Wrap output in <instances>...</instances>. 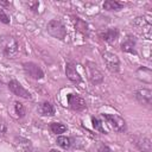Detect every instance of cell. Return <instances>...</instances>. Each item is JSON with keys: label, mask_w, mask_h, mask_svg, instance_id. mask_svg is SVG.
Wrapping results in <instances>:
<instances>
[{"label": "cell", "mask_w": 152, "mask_h": 152, "mask_svg": "<svg viewBox=\"0 0 152 152\" xmlns=\"http://www.w3.org/2000/svg\"><path fill=\"white\" fill-rule=\"evenodd\" d=\"M0 46L4 56L7 58H14L18 55V51H19L18 43L10 34H4L0 37Z\"/></svg>", "instance_id": "obj_1"}, {"label": "cell", "mask_w": 152, "mask_h": 152, "mask_svg": "<svg viewBox=\"0 0 152 152\" xmlns=\"http://www.w3.org/2000/svg\"><path fill=\"white\" fill-rule=\"evenodd\" d=\"M84 70L87 72L88 80L93 84L96 86V84H100L103 82V74L94 62H90V61L86 62L84 63Z\"/></svg>", "instance_id": "obj_2"}, {"label": "cell", "mask_w": 152, "mask_h": 152, "mask_svg": "<svg viewBox=\"0 0 152 152\" xmlns=\"http://www.w3.org/2000/svg\"><path fill=\"white\" fill-rule=\"evenodd\" d=\"M46 30H48L49 34L52 36L56 39L63 40L66 37V28H65V26L63 25L62 21H59L57 19L50 20L48 23V25H46Z\"/></svg>", "instance_id": "obj_3"}, {"label": "cell", "mask_w": 152, "mask_h": 152, "mask_svg": "<svg viewBox=\"0 0 152 152\" xmlns=\"http://www.w3.org/2000/svg\"><path fill=\"white\" fill-rule=\"evenodd\" d=\"M102 116L114 131H116V132L126 131V122L121 116H119L116 114H102Z\"/></svg>", "instance_id": "obj_4"}, {"label": "cell", "mask_w": 152, "mask_h": 152, "mask_svg": "<svg viewBox=\"0 0 152 152\" xmlns=\"http://www.w3.org/2000/svg\"><path fill=\"white\" fill-rule=\"evenodd\" d=\"M102 59H103L107 69L110 72H119V70H120V61H119V57L115 53L109 52V51H104L102 53Z\"/></svg>", "instance_id": "obj_5"}, {"label": "cell", "mask_w": 152, "mask_h": 152, "mask_svg": "<svg viewBox=\"0 0 152 152\" xmlns=\"http://www.w3.org/2000/svg\"><path fill=\"white\" fill-rule=\"evenodd\" d=\"M66 101H68V106L72 110H76V112H82L87 107L86 100L83 97H81L80 95H77V94H72V93L68 94L66 95Z\"/></svg>", "instance_id": "obj_6"}, {"label": "cell", "mask_w": 152, "mask_h": 152, "mask_svg": "<svg viewBox=\"0 0 152 152\" xmlns=\"http://www.w3.org/2000/svg\"><path fill=\"white\" fill-rule=\"evenodd\" d=\"M23 68H24L25 72L33 80H42L44 77V71L34 62H25V63H23Z\"/></svg>", "instance_id": "obj_7"}, {"label": "cell", "mask_w": 152, "mask_h": 152, "mask_svg": "<svg viewBox=\"0 0 152 152\" xmlns=\"http://www.w3.org/2000/svg\"><path fill=\"white\" fill-rule=\"evenodd\" d=\"M8 89L17 96L19 97H23V99H32V95L17 81V80H11L8 82Z\"/></svg>", "instance_id": "obj_8"}, {"label": "cell", "mask_w": 152, "mask_h": 152, "mask_svg": "<svg viewBox=\"0 0 152 152\" xmlns=\"http://www.w3.org/2000/svg\"><path fill=\"white\" fill-rule=\"evenodd\" d=\"M135 46H137V39H135L133 36H129V34H128V36H126V38L121 42V50H122L124 52L137 55Z\"/></svg>", "instance_id": "obj_9"}, {"label": "cell", "mask_w": 152, "mask_h": 152, "mask_svg": "<svg viewBox=\"0 0 152 152\" xmlns=\"http://www.w3.org/2000/svg\"><path fill=\"white\" fill-rule=\"evenodd\" d=\"M135 99L141 104H151L152 102V91L146 88L138 89L135 91Z\"/></svg>", "instance_id": "obj_10"}, {"label": "cell", "mask_w": 152, "mask_h": 152, "mask_svg": "<svg viewBox=\"0 0 152 152\" xmlns=\"http://www.w3.org/2000/svg\"><path fill=\"white\" fill-rule=\"evenodd\" d=\"M65 75L74 83H80L82 81V78H81V76H80L76 66L72 63H68L66 64V66H65Z\"/></svg>", "instance_id": "obj_11"}, {"label": "cell", "mask_w": 152, "mask_h": 152, "mask_svg": "<svg viewBox=\"0 0 152 152\" xmlns=\"http://www.w3.org/2000/svg\"><path fill=\"white\" fill-rule=\"evenodd\" d=\"M99 36H100V38H101L102 40H104V42H107V43H113V42H115L116 38L119 37V31H118V28H115V27H113V28H107V30L100 32Z\"/></svg>", "instance_id": "obj_12"}, {"label": "cell", "mask_w": 152, "mask_h": 152, "mask_svg": "<svg viewBox=\"0 0 152 152\" xmlns=\"http://www.w3.org/2000/svg\"><path fill=\"white\" fill-rule=\"evenodd\" d=\"M137 76L140 81L142 82H146V83H151L152 82V71L148 69V68H145V66H140L138 70H137Z\"/></svg>", "instance_id": "obj_13"}, {"label": "cell", "mask_w": 152, "mask_h": 152, "mask_svg": "<svg viewBox=\"0 0 152 152\" xmlns=\"http://www.w3.org/2000/svg\"><path fill=\"white\" fill-rule=\"evenodd\" d=\"M137 145H138L139 150L142 151V152H151V150H152V142H151V139L147 138V137H142V138H140Z\"/></svg>", "instance_id": "obj_14"}, {"label": "cell", "mask_w": 152, "mask_h": 152, "mask_svg": "<svg viewBox=\"0 0 152 152\" xmlns=\"http://www.w3.org/2000/svg\"><path fill=\"white\" fill-rule=\"evenodd\" d=\"M122 7H124V4L115 0H107L103 2V8L107 11H120Z\"/></svg>", "instance_id": "obj_15"}, {"label": "cell", "mask_w": 152, "mask_h": 152, "mask_svg": "<svg viewBox=\"0 0 152 152\" xmlns=\"http://www.w3.org/2000/svg\"><path fill=\"white\" fill-rule=\"evenodd\" d=\"M39 110H40L42 115H45V116H52V115H55V108H53V106H52L50 102H48V101H45V102H43V103L40 104Z\"/></svg>", "instance_id": "obj_16"}, {"label": "cell", "mask_w": 152, "mask_h": 152, "mask_svg": "<svg viewBox=\"0 0 152 152\" xmlns=\"http://www.w3.org/2000/svg\"><path fill=\"white\" fill-rule=\"evenodd\" d=\"M50 129L55 134H61V133H64L66 131V126L62 122H52L50 125Z\"/></svg>", "instance_id": "obj_17"}, {"label": "cell", "mask_w": 152, "mask_h": 152, "mask_svg": "<svg viewBox=\"0 0 152 152\" xmlns=\"http://www.w3.org/2000/svg\"><path fill=\"white\" fill-rule=\"evenodd\" d=\"M56 142H57L58 146H61L62 148H65V150L71 146V140H70V138H68V137H65V135H59V137H57Z\"/></svg>", "instance_id": "obj_18"}, {"label": "cell", "mask_w": 152, "mask_h": 152, "mask_svg": "<svg viewBox=\"0 0 152 152\" xmlns=\"http://www.w3.org/2000/svg\"><path fill=\"white\" fill-rule=\"evenodd\" d=\"M15 144L18 145V147L25 152H27L30 148H31V141L27 140V139H24V138H17L15 139Z\"/></svg>", "instance_id": "obj_19"}, {"label": "cell", "mask_w": 152, "mask_h": 152, "mask_svg": "<svg viewBox=\"0 0 152 152\" xmlns=\"http://www.w3.org/2000/svg\"><path fill=\"white\" fill-rule=\"evenodd\" d=\"M75 26H76V28L80 31V32H82V33H84V34H88V25H87V23L86 21H83L82 19H80V18H75Z\"/></svg>", "instance_id": "obj_20"}, {"label": "cell", "mask_w": 152, "mask_h": 152, "mask_svg": "<svg viewBox=\"0 0 152 152\" xmlns=\"http://www.w3.org/2000/svg\"><path fill=\"white\" fill-rule=\"evenodd\" d=\"M14 109H15V114L18 115V118H23L25 115V113H26L24 104L20 103V102H18V101L14 102Z\"/></svg>", "instance_id": "obj_21"}, {"label": "cell", "mask_w": 152, "mask_h": 152, "mask_svg": "<svg viewBox=\"0 0 152 152\" xmlns=\"http://www.w3.org/2000/svg\"><path fill=\"white\" fill-rule=\"evenodd\" d=\"M91 121H93V126H94V128H95L96 131H99V132H101V133H106V131H104V128H103V126H102V122H101L97 118H93Z\"/></svg>", "instance_id": "obj_22"}, {"label": "cell", "mask_w": 152, "mask_h": 152, "mask_svg": "<svg viewBox=\"0 0 152 152\" xmlns=\"http://www.w3.org/2000/svg\"><path fill=\"white\" fill-rule=\"evenodd\" d=\"M0 21L4 24H10V17L2 10H0Z\"/></svg>", "instance_id": "obj_23"}, {"label": "cell", "mask_w": 152, "mask_h": 152, "mask_svg": "<svg viewBox=\"0 0 152 152\" xmlns=\"http://www.w3.org/2000/svg\"><path fill=\"white\" fill-rule=\"evenodd\" d=\"M27 6L33 11V12H38V7H39V2L38 1H28Z\"/></svg>", "instance_id": "obj_24"}, {"label": "cell", "mask_w": 152, "mask_h": 152, "mask_svg": "<svg viewBox=\"0 0 152 152\" xmlns=\"http://www.w3.org/2000/svg\"><path fill=\"white\" fill-rule=\"evenodd\" d=\"M99 152H112V151H110V148H109L107 145L101 144V145L99 146Z\"/></svg>", "instance_id": "obj_25"}, {"label": "cell", "mask_w": 152, "mask_h": 152, "mask_svg": "<svg viewBox=\"0 0 152 152\" xmlns=\"http://www.w3.org/2000/svg\"><path fill=\"white\" fill-rule=\"evenodd\" d=\"M0 5H2V6H10V5H11V2H5V1H0Z\"/></svg>", "instance_id": "obj_26"}, {"label": "cell", "mask_w": 152, "mask_h": 152, "mask_svg": "<svg viewBox=\"0 0 152 152\" xmlns=\"http://www.w3.org/2000/svg\"><path fill=\"white\" fill-rule=\"evenodd\" d=\"M50 152H59V151H56V150H51Z\"/></svg>", "instance_id": "obj_27"}]
</instances>
